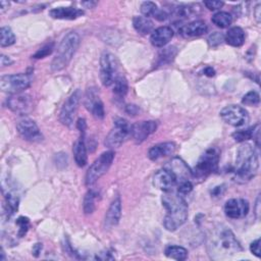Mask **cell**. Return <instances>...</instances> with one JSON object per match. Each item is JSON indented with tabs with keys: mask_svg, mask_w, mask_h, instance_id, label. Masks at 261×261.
Masks as SVG:
<instances>
[{
	"mask_svg": "<svg viewBox=\"0 0 261 261\" xmlns=\"http://www.w3.org/2000/svg\"><path fill=\"white\" fill-rule=\"evenodd\" d=\"M259 159L254 147L250 144H243L237 151L236 164L234 168L235 180L239 183L251 181L258 172Z\"/></svg>",
	"mask_w": 261,
	"mask_h": 261,
	"instance_id": "3",
	"label": "cell"
},
{
	"mask_svg": "<svg viewBox=\"0 0 261 261\" xmlns=\"http://www.w3.org/2000/svg\"><path fill=\"white\" fill-rule=\"evenodd\" d=\"M126 112L129 114V115H132V116H135L138 114L139 112V107L137 105H135V104H129V105L126 106Z\"/></svg>",
	"mask_w": 261,
	"mask_h": 261,
	"instance_id": "42",
	"label": "cell"
},
{
	"mask_svg": "<svg viewBox=\"0 0 261 261\" xmlns=\"http://www.w3.org/2000/svg\"><path fill=\"white\" fill-rule=\"evenodd\" d=\"M84 137H85V134H81V138L75 142L74 147H73L75 161L79 167H84L88 162L87 146H86Z\"/></svg>",
	"mask_w": 261,
	"mask_h": 261,
	"instance_id": "23",
	"label": "cell"
},
{
	"mask_svg": "<svg viewBox=\"0 0 261 261\" xmlns=\"http://www.w3.org/2000/svg\"><path fill=\"white\" fill-rule=\"evenodd\" d=\"M164 254L166 257L178 261H183L188 258V250L186 248L177 245H168L165 248Z\"/></svg>",
	"mask_w": 261,
	"mask_h": 261,
	"instance_id": "27",
	"label": "cell"
},
{
	"mask_svg": "<svg viewBox=\"0 0 261 261\" xmlns=\"http://www.w3.org/2000/svg\"><path fill=\"white\" fill-rule=\"evenodd\" d=\"M128 90H129L128 81L126 80V78L124 76L121 75L114 81V83L112 85V91H113L115 99L123 101L127 95V93H128Z\"/></svg>",
	"mask_w": 261,
	"mask_h": 261,
	"instance_id": "28",
	"label": "cell"
},
{
	"mask_svg": "<svg viewBox=\"0 0 261 261\" xmlns=\"http://www.w3.org/2000/svg\"><path fill=\"white\" fill-rule=\"evenodd\" d=\"M81 4L83 6H85V7H87V8H93V7L96 6L97 2H95V1H85V2H82Z\"/></svg>",
	"mask_w": 261,
	"mask_h": 261,
	"instance_id": "50",
	"label": "cell"
},
{
	"mask_svg": "<svg viewBox=\"0 0 261 261\" xmlns=\"http://www.w3.org/2000/svg\"><path fill=\"white\" fill-rule=\"evenodd\" d=\"M82 98V92L80 89H77L72 95L65 100L59 112V122L68 128H72L74 125L75 116L79 108V104Z\"/></svg>",
	"mask_w": 261,
	"mask_h": 261,
	"instance_id": "10",
	"label": "cell"
},
{
	"mask_svg": "<svg viewBox=\"0 0 261 261\" xmlns=\"http://www.w3.org/2000/svg\"><path fill=\"white\" fill-rule=\"evenodd\" d=\"M53 49H54V43L53 42L48 43V44L44 45L43 47L39 49L36 53L33 55V58H35V59L44 58V57L50 55L52 53V51H53Z\"/></svg>",
	"mask_w": 261,
	"mask_h": 261,
	"instance_id": "37",
	"label": "cell"
},
{
	"mask_svg": "<svg viewBox=\"0 0 261 261\" xmlns=\"http://www.w3.org/2000/svg\"><path fill=\"white\" fill-rule=\"evenodd\" d=\"M178 186V194L182 197H185L188 194H190L193 190V184L190 180H185L180 182Z\"/></svg>",
	"mask_w": 261,
	"mask_h": 261,
	"instance_id": "38",
	"label": "cell"
},
{
	"mask_svg": "<svg viewBox=\"0 0 261 261\" xmlns=\"http://www.w3.org/2000/svg\"><path fill=\"white\" fill-rule=\"evenodd\" d=\"M12 62H14V61L10 59V57H8V56H6L4 54L1 55V67H9V65Z\"/></svg>",
	"mask_w": 261,
	"mask_h": 261,
	"instance_id": "45",
	"label": "cell"
},
{
	"mask_svg": "<svg viewBox=\"0 0 261 261\" xmlns=\"http://www.w3.org/2000/svg\"><path fill=\"white\" fill-rule=\"evenodd\" d=\"M204 75L207 76V77H209V78H212V77H214V75H215V71H214L211 67H207V68L204 70Z\"/></svg>",
	"mask_w": 261,
	"mask_h": 261,
	"instance_id": "48",
	"label": "cell"
},
{
	"mask_svg": "<svg viewBox=\"0 0 261 261\" xmlns=\"http://www.w3.org/2000/svg\"><path fill=\"white\" fill-rule=\"evenodd\" d=\"M245 32L240 27L231 28L225 36V41L233 47H241L245 42Z\"/></svg>",
	"mask_w": 261,
	"mask_h": 261,
	"instance_id": "24",
	"label": "cell"
},
{
	"mask_svg": "<svg viewBox=\"0 0 261 261\" xmlns=\"http://www.w3.org/2000/svg\"><path fill=\"white\" fill-rule=\"evenodd\" d=\"M9 7V2L8 1H0V14H4V11L7 10Z\"/></svg>",
	"mask_w": 261,
	"mask_h": 261,
	"instance_id": "47",
	"label": "cell"
},
{
	"mask_svg": "<svg viewBox=\"0 0 261 261\" xmlns=\"http://www.w3.org/2000/svg\"><path fill=\"white\" fill-rule=\"evenodd\" d=\"M260 3H258L254 9V16H255V19L257 21V23H260Z\"/></svg>",
	"mask_w": 261,
	"mask_h": 261,
	"instance_id": "49",
	"label": "cell"
},
{
	"mask_svg": "<svg viewBox=\"0 0 261 261\" xmlns=\"http://www.w3.org/2000/svg\"><path fill=\"white\" fill-rule=\"evenodd\" d=\"M120 76L119 62L115 56L108 51H104L100 57V79L103 86H112Z\"/></svg>",
	"mask_w": 261,
	"mask_h": 261,
	"instance_id": "7",
	"label": "cell"
},
{
	"mask_svg": "<svg viewBox=\"0 0 261 261\" xmlns=\"http://www.w3.org/2000/svg\"><path fill=\"white\" fill-rule=\"evenodd\" d=\"M260 128V126L257 124L256 126L254 127H251V128H248V129H245V130H237V132L233 133V138L235 139V141L236 142H245V141H248V140H253L257 130Z\"/></svg>",
	"mask_w": 261,
	"mask_h": 261,
	"instance_id": "31",
	"label": "cell"
},
{
	"mask_svg": "<svg viewBox=\"0 0 261 261\" xmlns=\"http://www.w3.org/2000/svg\"><path fill=\"white\" fill-rule=\"evenodd\" d=\"M77 128L79 129V130L81 132V134H85L86 132V129H87V124L86 121L84 119H80L77 123Z\"/></svg>",
	"mask_w": 261,
	"mask_h": 261,
	"instance_id": "43",
	"label": "cell"
},
{
	"mask_svg": "<svg viewBox=\"0 0 261 261\" xmlns=\"http://www.w3.org/2000/svg\"><path fill=\"white\" fill-rule=\"evenodd\" d=\"M198 8L199 6L197 8H195L192 5H180L173 10L172 16L176 18L177 22L185 21L192 18L195 14H197Z\"/></svg>",
	"mask_w": 261,
	"mask_h": 261,
	"instance_id": "26",
	"label": "cell"
},
{
	"mask_svg": "<svg viewBox=\"0 0 261 261\" xmlns=\"http://www.w3.org/2000/svg\"><path fill=\"white\" fill-rule=\"evenodd\" d=\"M98 192L96 190L91 189L89 190L85 197H84V202H83V210L85 214H92L95 210L96 207V200L98 199Z\"/></svg>",
	"mask_w": 261,
	"mask_h": 261,
	"instance_id": "29",
	"label": "cell"
},
{
	"mask_svg": "<svg viewBox=\"0 0 261 261\" xmlns=\"http://www.w3.org/2000/svg\"><path fill=\"white\" fill-rule=\"evenodd\" d=\"M153 185L155 188L164 193L172 192L173 189L178 185V178L172 169L164 166L154 175Z\"/></svg>",
	"mask_w": 261,
	"mask_h": 261,
	"instance_id": "14",
	"label": "cell"
},
{
	"mask_svg": "<svg viewBox=\"0 0 261 261\" xmlns=\"http://www.w3.org/2000/svg\"><path fill=\"white\" fill-rule=\"evenodd\" d=\"M221 188H223V186H221V187H216V188L213 190L212 194H213L214 196H219V195L221 194Z\"/></svg>",
	"mask_w": 261,
	"mask_h": 261,
	"instance_id": "51",
	"label": "cell"
},
{
	"mask_svg": "<svg viewBox=\"0 0 261 261\" xmlns=\"http://www.w3.org/2000/svg\"><path fill=\"white\" fill-rule=\"evenodd\" d=\"M176 151V144L173 142H164V143H159V144H156L152 146L149 151H148V157L156 161L158 159L167 157V156H171L175 153Z\"/></svg>",
	"mask_w": 261,
	"mask_h": 261,
	"instance_id": "20",
	"label": "cell"
},
{
	"mask_svg": "<svg viewBox=\"0 0 261 261\" xmlns=\"http://www.w3.org/2000/svg\"><path fill=\"white\" fill-rule=\"evenodd\" d=\"M41 251H42V244H40V243H37L36 245H34V247H33V255L35 256V257H38L39 255H40V253H41Z\"/></svg>",
	"mask_w": 261,
	"mask_h": 261,
	"instance_id": "44",
	"label": "cell"
},
{
	"mask_svg": "<svg viewBox=\"0 0 261 261\" xmlns=\"http://www.w3.org/2000/svg\"><path fill=\"white\" fill-rule=\"evenodd\" d=\"M122 217V200L120 196L111 202L108 210L104 217V228L111 229L119 225Z\"/></svg>",
	"mask_w": 261,
	"mask_h": 261,
	"instance_id": "18",
	"label": "cell"
},
{
	"mask_svg": "<svg viewBox=\"0 0 261 261\" xmlns=\"http://www.w3.org/2000/svg\"><path fill=\"white\" fill-rule=\"evenodd\" d=\"M177 49L176 47H167L164 48L158 55V60H157V65H163V64H167V63H171L174 58L177 55Z\"/></svg>",
	"mask_w": 261,
	"mask_h": 261,
	"instance_id": "33",
	"label": "cell"
},
{
	"mask_svg": "<svg viewBox=\"0 0 261 261\" xmlns=\"http://www.w3.org/2000/svg\"><path fill=\"white\" fill-rule=\"evenodd\" d=\"M250 210L249 202L241 198H233L227 201L225 205V213L229 218L240 219L247 216Z\"/></svg>",
	"mask_w": 261,
	"mask_h": 261,
	"instance_id": "16",
	"label": "cell"
},
{
	"mask_svg": "<svg viewBox=\"0 0 261 261\" xmlns=\"http://www.w3.org/2000/svg\"><path fill=\"white\" fill-rule=\"evenodd\" d=\"M84 106L86 109L91 112L94 117L98 120H102L105 116V111H104L103 102L99 96L98 90L95 87L89 88L86 91V94L84 97Z\"/></svg>",
	"mask_w": 261,
	"mask_h": 261,
	"instance_id": "13",
	"label": "cell"
},
{
	"mask_svg": "<svg viewBox=\"0 0 261 261\" xmlns=\"http://www.w3.org/2000/svg\"><path fill=\"white\" fill-rule=\"evenodd\" d=\"M113 129L104 141V145L109 149L121 147L129 135H130V129H132V126H130L129 122L122 117H116L113 121Z\"/></svg>",
	"mask_w": 261,
	"mask_h": 261,
	"instance_id": "9",
	"label": "cell"
},
{
	"mask_svg": "<svg viewBox=\"0 0 261 261\" xmlns=\"http://www.w3.org/2000/svg\"><path fill=\"white\" fill-rule=\"evenodd\" d=\"M211 22L220 29L229 28L233 23V17L227 11H218L212 16Z\"/></svg>",
	"mask_w": 261,
	"mask_h": 261,
	"instance_id": "30",
	"label": "cell"
},
{
	"mask_svg": "<svg viewBox=\"0 0 261 261\" xmlns=\"http://www.w3.org/2000/svg\"><path fill=\"white\" fill-rule=\"evenodd\" d=\"M16 225L19 227V232L18 235L20 238H23L26 236V234L28 233L29 228H30V220L28 217H25V216H21L17 219L16 221Z\"/></svg>",
	"mask_w": 261,
	"mask_h": 261,
	"instance_id": "35",
	"label": "cell"
},
{
	"mask_svg": "<svg viewBox=\"0 0 261 261\" xmlns=\"http://www.w3.org/2000/svg\"><path fill=\"white\" fill-rule=\"evenodd\" d=\"M208 31V27L205 22L203 21H193L187 25H184L180 29V33L185 38H194L200 37L206 34Z\"/></svg>",
	"mask_w": 261,
	"mask_h": 261,
	"instance_id": "22",
	"label": "cell"
},
{
	"mask_svg": "<svg viewBox=\"0 0 261 261\" xmlns=\"http://www.w3.org/2000/svg\"><path fill=\"white\" fill-rule=\"evenodd\" d=\"M17 130L21 137L32 143H39L43 141V135L41 133V130L39 129L38 125L31 119L24 117L17 122Z\"/></svg>",
	"mask_w": 261,
	"mask_h": 261,
	"instance_id": "12",
	"label": "cell"
},
{
	"mask_svg": "<svg viewBox=\"0 0 261 261\" xmlns=\"http://www.w3.org/2000/svg\"><path fill=\"white\" fill-rule=\"evenodd\" d=\"M96 259H99V260H113L114 257H112L110 255V253H100L99 255L96 256Z\"/></svg>",
	"mask_w": 261,
	"mask_h": 261,
	"instance_id": "46",
	"label": "cell"
},
{
	"mask_svg": "<svg viewBox=\"0 0 261 261\" xmlns=\"http://www.w3.org/2000/svg\"><path fill=\"white\" fill-rule=\"evenodd\" d=\"M114 155L115 154L112 150L104 152L89 167L85 178V184L87 187L93 186L101 177L108 172L109 167L113 162Z\"/></svg>",
	"mask_w": 261,
	"mask_h": 261,
	"instance_id": "5",
	"label": "cell"
},
{
	"mask_svg": "<svg viewBox=\"0 0 261 261\" xmlns=\"http://www.w3.org/2000/svg\"><path fill=\"white\" fill-rule=\"evenodd\" d=\"M162 204L166 210L163 226L169 232H176L188 219V204L184 197L172 192L163 195Z\"/></svg>",
	"mask_w": 261,
	"mask_h": 261,
	"instance_id": "2",
	"label": "cell"
},
{
	"mask_svg": "<svg viewBox=\"0 0 261 261\" xmlns=\"http://www.w3.org/2000/svg\"><path fill=\"white\" fill-rule=\"evenodd\" d=\"M174 37V30L167 26L159 27L154 30L151 34L150 41L154 47L161 48L169 43Z\"/></svg>",
	"mask_w": 261,
	"mask_h": 261,
	"instance_id": "19",
	"label": "cell"
},
{
	"mask_svg": "<svg viewBox=\"0 0 261 261\" xmlns=\"http://www.w3.org/2000/svg\"><path fill=\"white\" fill-rule=\"evenodd\" d=\"M6 105L12 112L26 115L33 109V99L28 94H14L6 100Z\"/></svg>",
	"mask_w": 261,
	"mask_h": 261,
	"instance_id": "15",
	"label": "cell"
},
{
	"mask_svg": "<svg viewBox=\"0 0 261 261\" xmlns=\"http://www.w3.org/2000/svg\"><path fill=\"white\" fill-rule=\"evenodd\" d=\"M133 26H134V29L140 35H143V36L152 33L154 29L153 22L145 17H135L133 19Z\"/></svg>",
	"mask_w": 261,
	"mask_h": 261,
	"instance_id": "25",
	"label": "cell"
},
{
	"mask_svg": "<svg viewBox=\"0 0 261 261\" xmlns=\"http://www.w3.org/2000/svg\"><path fill=\"white\" fill-rule=\"evenodd\" d=\"M0 46L8 47L16 43V36L9 27H2L0 30Z\"/></svg>",
	"mask_w": 261,
	"mask_h": 261,
	"instance_id": "32",
	"label": "cell"
},
{
	"mask_svg": "<svg viewBox=\"0 0 261 261\" xmlns=\"http://www.w3.org/2000/svg\"><path fill=\"white\" fill-rule=\"evenodd\" d=\"M220 158V154L218 149L209 148L207 149L199 158L198 162L196 163L194 172L192 173L193 177L197 179H205L209 175L216 172L218 167V162Z\"/></svg>",
	"mask_w": 261,
	"mask_h": 261,
	"instance_id": "6",
	"label": "cell"
},
{
	"mask_svg": "<svg viewBox=\"0 0 261 261\" xmlns=\"http://www.w3.org/2000/svg\"><path fill=\"white\" fill-rule=\"evenodd\" d=\"M242 103L247 106H257L260 103V96L256 91H250L243 96Z\"/></svg>",
	"mask_w": 261,
	"mask_h": 261,
	"instance_id": "34",
	"label": "cell"
},
{
	"mask_svg": "<svg viewBox=\"0 0 261 261\" xmlns=\"http://www.w3.org/2000/svg\"><path fill=\"white\" fill-rule=\"evenodd\" d=\"M158 7L157 4L152 2V1H145L141 4V12L144 15L145 18L149 17H154V15L157 11Z\"/></svg>",
	"mask_w": 261,
	"mask_h": 261,
	"instance_id": "36",
	"label": "cell"
},
{
	"mask_svg": "<svg viewBox=\"0 0 261 261\" xmlns=\"http://www.w3.org/2000/svg\"><path fill=\"white\" fill-rule=\"evenodd\" d=\"M209 254L214 259L229 258L243 251V248L234 233L224 226L215 228L208 242Z\"/></svg>",
	"mask_w": 261,
	"mask_h": 261,
	"instance_id": "1",
	"label": "cell"
},
{
	"mask_svg": "<svg viewBox=\"0 0 261 261\" xmlns=\"http://www.w3.org/2000/svg\"><path fill=\"white\" fill-rule=\"evenodd\" d=\"M80 45V36L77 32H70L65 35L57 48L56 54L51 62V71L60 72L72 61Z\"/></svg>",
	"mask_w": 261,
	"mask_h": 261,
	"instance_id": "4",
	"label": "cell"
},
{
	"mask_svg": "<svg viewBox=\"0 0 261 261\" xmlns=\"http://www.w3.org/2000/svg\"><path fill=\"white\" fill-rule=\"evenodd\" d=\"M157 130V123L154 121H144L139 122L132 126L130 129V135L137 144H141L144 142L150 135L156 132Z\"/></svg>",
	"mask_w": 261,
	"mask_h": 261,
	"instance_id": "17",
	"label": "cell"
},
{
	"mask_svg": "<svg viewBox=\"0 0 261 261\" xmlns=\"http://www.w3.org/2000/svg\"><path fill=\"white\" fill-rule=\"evenodd\" d=\"M250 251L257 258H260V256H261V254H260V239H257L251 243Z\"/></svg>",
	"mask_w": 261,
	"mask_h": 261,
	"instance_id": "41",
	"label": "cell"
},
{
	"mask_svg": "<svg viewBox=\"0 0 261 261\" xmlns=\"http://www.w3.org/2000/svg\"><path fill=\"white\" fill-rule=\"evenodd\" d=\"M49 16L56 20H68L74 21L84 16V10L77 7H56L49 11Z\"/></svg>",
	"mask_w": 261,
	"mask_h": 261,
	"instance_id": "21",
	"label": "cell"
},
{
	"mask_svg": "<svg viewBox=\"0 0 261 261\" xmlns=\"http://www.w3.org/2000/svg\"><path fill=\"white\" fill-rule=\"evenodd\" d=\"M32 78L27 74H15L2 76L0 79V89L2 92L8 94H19L30 88Z\"/></svg>",
	"mask_w": 261,
	"mask_h": 261,
	"instance_id": "8",
	"label": "cell"
},
{
	"mask_svg": "<svg viewBox=\"0 0 261 261\" xmlns=\"http://www.w3.org/2000/svg\"><path fill=\"white\" fill-rule=\"evenodd\" d=\"M223 41H225V36L217 32L213 33L212 35L209 36V38H208V43H209V45L212 47L220 45L221 43H223Z\"/></svg>",
	"mask_w": 261,
	"mask_h": 261,
	"instance_id": "39",
	"label": "cell"
},
{
	"mask_svg": "<svg viewBox=\"0 0 261 261\" xmlns=\"http://www.w3.org/2000/svg\"><path fill=\"white\" fill-rule=\"evenodd\" d=\"M223 1H214V0H209V1H204V5L209 10H217L224 6Z\"/></svg>",
	"mask_w": 261,
	"mask_h": 261,
	"instance_id": "40",
	"label": "cell"
},
{
	"mask_svg": "<svg viewBox=\"0 0 261 261\" xmlns=\"http://www.w3.org/2000/svg\"><path fill=\"white\" fill-rule=\"evenodd\" d=\"M220 117L223 121L233 127H242L245 126L249 121V115L245 108L239 105H228L223 108L219 112Z\"/></svg>",
	"mask_w": 261,
	"mask_h": 261,
	"instance_id": "11",
	"label": "cell"
}]
</instances>
